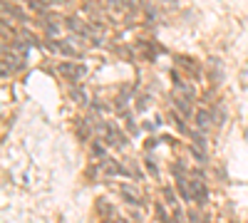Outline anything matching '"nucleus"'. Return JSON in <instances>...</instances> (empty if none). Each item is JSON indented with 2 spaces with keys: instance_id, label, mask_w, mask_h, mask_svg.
<instances>
[{
  "instance_id": "f257e3e1",
  "label": "nucleus",
  "mask_w": 248,
  "mask_h": 223,
  "mask_svg": "<svg viewBox=\"0 0 248 223\" xmlns=\"http://www.w3.org/2000/svg\"><path fill=\"white\" fill-rule=\"evenodd\" d=\"M189 191H191V201H196L199 206H203L206 198H209V186H206V181L201 176H194L189 181Z\"/></svg>"
},
{
  "instance_id": "f03ea898",
  "label": "nucleus",
  "mask_w": 248,
  "mask_h": 223,
  "mask_svg": "<svg viewBox=\"0 0 248 223\" xmlns=\"http://www.w3.org/2000/svg\"><path fill=\"white\" fill-rule=\"evenodd\" d=\"M174 107L184 114V117H191L194 107H191V97H184V94H174Z\"/></svg>"
},
{
  "instance_id": "7ed1b4c3",
  "label": "nucleus",
  "mask_w": 248,
  "mask_h": 223,
  "mask_svg": "<svg viewBox=\"0 0 248 223\" xmlns=\"http://www.w3.org/2000/svg\"><path fill=\"white\" fill-rule=\"evenodd\" d=\"M211 121H214V117H211L209 109H199L196 112V129L199 132H209L211 129Z\"/></svg>"
},
{
  "instance_id": "20e7f679",
  "label": "nucleus",
  "mask_w": 248,
  "mask_h": 223,
  "mask_svg": "<svg viewBox=\"0 0 248 223\" xmlns=\"http://www.w3.org/2000/svg\"><path fill=\"white\" fill-rule=\"evenodd\" d=\"M105 171L112 174V176H129V171H127V169H122L114 159H107V161H105Z\"/></svg>"
},
{
  "instance_id": "39448f33",
  "label": "nucleus",
  "mask_w": 248,
  "mask_h": 223,
  "mask_svg": "<svg viewBox=\"0 0 248 223\" xmlns=\"http://www.w3.org/2000/svg\"><path fill=\"white\" fill-rule=\"evenodd\" d=\"M45 30H47V32H50L52 37H57V35H60V23H57V17H55V15H50V17H47V23H45Z\"/></svg>"
},
{
  "instance_id": "423d86ee",
  "label": "nucleus",
  "mask_w": 248,
  "mask_h": 223,
  "mask_svg": "<svg viewBox=\"0 0 248 223\" xmlns=\"http://www.w3.org/2000/svg\"><path fill=\"white\" fill-rule=\"evenodd\" d=\"M70 94H72V97L77 99V102H79V104H87V94H85V92H82V87H77V85H72V87H70Z\"/></svg>"
},
{
  "instance_id": "0eeeda50",
  "label": "nucleus",
  "mask_w": 248,
  "mask_h": 223,
  "mask_svg": "<svg viewBox=\"0 0 248 223\" xmlns=\"http://www.w3.org/2000/svg\"><path fill=\"white\" fill-rule=\"evenodd\" d=\"M122 196H124V198H127V204H132V206H139V204H141V201L137 198V193H134V191H129L127 186H124V189H122Z\"/></svg>"
},
{
  "instance_id": "6e6552de",
  "label": "nucleus",
  "mask_w": 248,
  "mask_h": 223,
  "mask_svg": "<svg viewBox=\"0 0 248 223\" xmlns=\"http://www.w3.org/2000/svg\"><path fill=\"white\" fill-rule=\"evenodd\" d=\"M154 211H156V216H159V221H161V223H169V216H167V211H164V206H161V204H156V206H154Z\"/></svg>"
},
{
  "instance_id": "1a4fd4ad",
  "label": "nucleus",
  "mask_w": 248,
  "mask_h": 223,
  "mask_svg": "<svg viewBox=\"0 0 248 223\" xmlns=\"http://www.w3.org/2000/svg\"><path fill=\"white\" fill-rule=\"evenodd\" d=\"M92 154H94V156H102V154H105V147L94 141V144H92Z\"/></svg>"
},
{
  "instance_id": "9d476101",
  "label": "nucleus",
  "mask_w": 248,
  "mask_h": 223,
  "mask_svg": "<svg viewBox=\"0 0 248 223\" xmlns=\"http://www.w3.org/2000/svg\"><path fill=\"white\" fill-rule=\"evenodd\" d=\"M147 169H149V171L156 176V166H154V161H152V159H147Z\"/></svg>"
}]
</instances>
